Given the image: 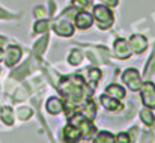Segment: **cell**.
<instances>
[{"instance_id": "cell-14", "label": "cell", "mask_w": 155, "mask_h": 143, "mask_svg": "<svg viewBox=\"0 0 155 143\" xmlns=\"http://www.w3.org/2000/svg\"><path fill=\"white\" fill-rule=\"evenodd\" d=\"M29 71H30V62H26L24 65H21L18 69H15L12 72V77L14 78H23V77H26L29 74Z\"/></svg>"}, {"instance_id": "cell-30", "label": "cell", "mask_w": 155, "mask_h": 143, "mask_svg": "<svg viewBox=\"0 0 155 143\" xmlns=\"http://www.w3.org/2000/svg\"><path fill=\"white\" fill-rule=\"evenodd\" d=\"M3 54H5V53H3V50H2V48H0V60H2V59H3Z\"/></svg>"}, {"instance_id": "cell-15", "label": "cell", "mask_w": 155, "mask_h": 143, "mask_svg": "<svg viewBox=\"0 0 155 143\" xmlns=\"http://www.w3.org/2000/svg\"><path fill=\"white\" fill-rule=\"evenodd\" d=\"M0 116H2V121H3L6 125H12V122H14V116H12V110H11L9 107H3Z\"/></svg>"}, {"instance_id": "cell-25", "label": "cell", "mask_w": 155, "mask_h": 143, "mask_svg": "<svg viewBox=\"0 0 155 143\" xmlns=\"http://www.w3.org/2000/svg\"><path fill=\"white\" fill-rule=\"evenodd\" d=\"M116 142H117V143H130V142H131V139H130V136H128V134H125V133H120V134L117 136Z\"/></svg>"}, {"instance_id": "cell-23", "label": "cell", "mask_w": 155, "mask_h": 143, "mask_svg": "<svg viewBox=\"0 0 155 143\" xmlns=\"http://www.w3.org/2000/svg\"><path fill=\"white\" fill-rule=\"evenodd\" d=\"M18 116H20V119H29L30 116H32V110L30 108H20L18 110Z\"/></svg>"}, {"instance_id": "cell-21", "label": "cell", "mask_w": 155, "mask_h": 143, "mask_svg": "<svg viewBox=\"0 0 155 143\" xmlns=\"http://www.w3.org/2000/svg\"><path fill=\"white\" fill-rule=\"evenodd\" d=\"M152 72H155V53L152 54V57H151V60H149V63H148V68H146V71H145V77H149Z\"/></svg>"}, {"instance_id": "cell-18", "label": "cell", "mask_w": 155, "mask_h": 143, "mask_svg": "<svg viewBox=\"0 0 155 143\" xmlns=\"http://www.w3.org/2000/svg\"><path fill=\"white\" fill-rule=\"evenodd\" d=\"M140 119H142L146 125H152L155 121L154 113H151L149 110H142V111H140Z\"/></svg>"}, {"instance_id": "cell-7", "label": "cell", "mask_w": 155, "mask_h": 143, "mask_svg": "<svg viewBox=\"0 0 155 143\" xmlns=\"http://www.w3.org/2000/svg\"><path fill=\"white\" fill-rule=\"evenodd\" d=\"M54 30H56V33L60 35V36H71V35L74 33L72 24H71L69 21H66V20H62V21L56 23Z\"/></svg>"}, {"instance_id": "cell-12", "label": "cell", "mask_w": 155, "mask_h": 143, "mask_svg": "<svg viewBox=\"0 0 155 143\" xmlns=\"http://www.w3.org/2000/svg\"><path fill=\"white\" fill-rule=\"evenodd\" d=\"M105 92L110 96H113L114 99H122V98L125 96V91H124L120 86H117V85H110V86L105 89Z\"/></svg>"}, {"instance_id": "cell-11", "label": "cell", "mask_w": 155, "mask_h": 143, "mask_svg": "<svg viewBox=\"0 0 155 143\" xmlns=\"http://www.w3.org/2000/svg\"><path fill=\"white\" fill-rule=\"evenodd\" d=\"M62 108H63V105H62V101H60V99H57V98H50V99H48V102H47V110H48V113L57 115V113L62 111Z\"/></svg>"}, {"instance_id": "cell-9", "label": "cell", "mask_w": 155, "mask_h": 143, "mask_svg": "<svg viewBox=\"0 0 155 143\" xmlns=\"http://www.w3.org/2000/svg\"><path fill=\"white\" fill-rule=\"evenodd\" d=\"M130 44H131V47H133V50H134L136 53H143V51L146 50V47H148V42H146V39H145L142 35H134V36H131Z\"/></svg>"}, {"instance_id": "cell-6", "label": "cell", "mask_w": 155, "mask_h": 143, "mask_svg": "<svg viewBox=\"0 0 155 143\" xmlns=\"http://www.w3.org/2000/svg\"><path fill=\"white\" fill-rule=\"evenodd\" d=\"M94 23V18L91 14L87 12H77V17H75V24L78 29H87L91 27Z\"/></svg>"}, {"instance_id": "cell-24", "label": "cell", "mask_w": 155, "mask_h": 143, "mask_svg": "<svg viewBox=\"0 0 155 143\" xmlns=\"http://www.w3.org/2000/svg\"><path fill=\"white\" fill-rule=\"evenodd\" d=\"M91 78H92L94 81H98V80L101 78V71H100L98 68H94V69H91Z\"/></svg>"}, {"instance_id": "cell-19", "label": "cell", "mask_w": 155, "mask_h": 143, "mask_svg": "<svg viewBox=\"0 0 155 143\" xmlns=\"http://www.w3.org/2000/svg\"><path fill=\"white\" fill-rule=\"evenodd\" d=\"M81 59H83V54H81V51H78V50L71 51V54H69V57H68V60H69L71 65H78V63L81 62Z\"/></svg>"}, {"instance_id": "cell-28", "label": "cell", "mask_w": 155, "mask_h": 143, "mask_svg": "<svg viewBox=\"0 0 155 143\" xmlns=\"http://www.w3.org/2000/svg\"><path fill=\"white\" fill-rule=\"evenodd\" d=\"M44 12H45L44 8H36V9H35V14H36V15H42Z\"/></svg>"}, {"instance_id": "cell-8", "label": "cell", "mask_w": 155, "mask_h": 143, "mask_svg": "<svg viewBox=\"0 0 155 143\" xmlns=\"http://www.w3.org/2000/svg\"><path fill=\"white\" fill-rule=\"evenodd\" d=\"M114 51H116V56L119 59H127L131 53H130V47H128V42L125 39H117L114 42Z\"/></svg>"}, {"instance_id": "cell-22", "label": "cell", "mask_w": 155, "mask_h": 143, "mask_svg": "<svg viewBox=\"0 0 155 143\" xmlns=\"http://www.w3.org/2000/svg\"><path fill=\"white\" fill-rule=\"evenodd\" d=\"M47 27H48V21H45V20H41V21H38V23L35 24V32H36V33L45 32V30H47Z\"/></svg>"}, {"instance_id": "cell-4", "label": "cell", "mask_w": 155, "mask_h": 143, "mask_svg": "<svg viewBox=\"0 0 155 143\" xmlns=\"http://www.w3.org/2000/svg\"><path fill=\"white\" fill-rule=\"evenodd\" d=\"M142 89V101L146 107L155 108V86L154 83L146 81L143 86H140Z\"/></svg>"}, {"instance_id": "cell-3", "label": "cell", "mask_w": 155, "mask_h": 143, "mask_svg": "<svg viewBox=\"0 0 155 143\" xmlns=\"http://www.w3.org/2000/svg\"><path fill=\"white\" fill-rule=\"evenodd\" d=\"M122 78L131 91H139L140 86H142V78H140V74H139L137 69H127L124 72Z\"/></svg>"}, {"instance_id": "cell-5", "label": "cell", "mask_w": 155, "mask_h": 143, "mask_svg": "<svg viewBox=\"0 0 155 143\" xmlns=\"http://www.w3.org/2000/svg\"><path fill=\"white\" fill-rule=\"evenodd\" d=\"M20 57H21V50L17 47V45H11V47L8 48V51H6L5 62H6L8 66H12V65H15L20 60Z\"/></svg>"}, {"instance_id": "cell-10", "label": "cell", "mask_w": 155, "mask_h": 143, "mask_svg": "<svg viewBox=\"0 0 155 143\" xmlns=\"http://www.w3.org/2000/svg\"><path fill=\"white\" fill-rule=\"evenodd\" d=\"M63 134H65V140H66V142H77V140H80V137H81V133H80L78 128L74 127V125L65 127Z\"/></svg>"}, {"instance_id": "cell-1", "label": "cell", "mask_w": 155, "mask_h": 143, "mask_svg": "<svg viewBox=\"0 0 155 143\" xmlns=\"http://www.w3.org/2000/svg\"><path fill=\"white\" fill-rule=\"evenodd\" d=\"M71 125L77 127L78 131L81 133V136H83L84 139H91V136L95 133V127L92 125V122L87 121L81 113H77V115H74V116L71 118Z\"/></svg>"}, {"instance_id": "cell-17", "label": "cell", "mask_w": 155, "mask_h": 143, "mask_svg": "<svg viewBox=\"0 0 155 143\" xmlns=\"http://www.w3.org/2000/svg\"><path fill=\"white\" fill-rule=\"evenodd\" d=\"M113 142H116V139L110 133H105V131H101L98 134V137L95 139V143H113Z\"/></svg>"}, {"instance_id": "cell-26", "label": "cell", "mask_w": 155, "mask_h": 143, "mask_svg": "<svg viewBox=\"0 0 155 143\" xmlns=\"http://www.w3.org/2000/svg\"><path fill=\"white\" fill-rule=\"evenodd\" d=\"M72 3H74L75 6H81V8H87V6H91V3H92V0H72Z\"/></svg>"}, {"instance_id": "cell-27", "label": "cell", "mask_w": 155, "mask_h": 143, "mask_svg": "<svg viewBox=\"0 0 155 143\" xmlns=\"http://www.w3.org/2000/svg\"><path fill=\"white\" fill-rule=\"evenodd\" d=\"M108 6H117V0H101Z\"/></svg>"}, {"instance_id": "cell-2", "label": "cell", "mask_w": 155, "mask_h": 143, "mask_svg": "<svg viewBox=\"0 0 155 143\" xmlns=\"http://www.w3.org/2000/svg\"><path fill=\"white\" fill-rule=\"evenodd\" d=\"M94 15L98 21V27L100 29H107L111 26L113 23V14L110 12L108 8H105L103 5H98L94 8Z\"/></svg>"}, {"instance_id": "cell-29", "label": "cell", "mask_w": 155, "mask_h": 143, "mask_svg": "<svg viewBox=\"0 0 155 143\" xmlns=\"http://www.w3.org/2000/svg\"><path fill=\"white\" fill-rule=\"evenodd\" d=\"M8 17H9V14L5 12L3 9H0V18H8Z\"/></svg>"}, {"instance_id": "cell-20", "label": "cell", "mask_w": 155, "mask_h": 143, "mask_svg": "<svg viewBox=\"0 0 155 143\" xmlns=\"http://www.w3.org/2000/svg\"><path fill=\"white\" fill-rule=\"evenodd\" d=\"M84 113H86V115H89L91 118H94V116H95V113H97V107H95L94 101H89V102L84 105Z\"/></svg>"}, {"instance_id": "cell-16", "label": "cell", "mask_w": 155, "mask_h": 143, "mask_svg": "<svg viewBox=\"0 0 155 143\" xmlns=\"http://www.w3.org/2000/svg\"><path fill=\"white\" fill-rule=\"evenodd\" d=\"M47 42H48V36L45 35L44 38H41L36 44H35V47H33V51L39 56V54H42L44 53V50H45V47H47Z\"/></svg>"}, {"instance_id": "cell-13", "label": "cell", "mask_w": 155, "mask_h": 143, "mask_svg": "<svg viewBox=\"0 0 155 143\" xmlns=\"http://www.w3.org/2000/svg\"><path fill=\"white\" fill-rule=\"evenodd\" d=\"M101 102H103V105L107 110H120L122 108V105L117 101H114L113 98H108V96H105V95L101 96Z\"/></svg>"}]
</instances>
